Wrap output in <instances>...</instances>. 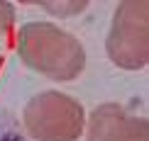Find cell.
<instances>
[{
  "mask_svg": "<svg viewBox=\"0 0 149 141\" xmlns=\"http://www.w3.org/2000/svg\"><path fill=\"white\" fill-rule=\"evenodd\" d=\"M12 24H15V8H12V3L0 0V36H8Z\"/></svg>",
  "mask_w": 149,
  "mask_h": 141,
  "instance_id": "cell-7",
  "label": "cell"
},
{
  "mask_svg": "<svg viewBox=\"0 0 149 141\" xmlns=\"http://www.w3.org/2000/svg\"><path fill=\"white\" fill-rule=\"evenodd\" d=\"M22 124L37 141H76L86 122L78 100L59 90H47L24 105Z\"/></svg>",
  "mask_w": 149,
  "mask_h": 141,
  "instance_id": "cell-2",
  "label": "cell"
},
{
  "mask_svg": "<svg viewBox=\"0 0 149 141\" xmlns=\"http://www.w3.org/2000/svg\"><path fill=\"white\" fill-rule=\"evenodd\" d=\"M22 63L52 80H73L86 68V49L73 34L49 22H27L17 34Z\"/></svg>",
  "mask_w": 149,
  "mask_h": 141,
  "instance_id": "cell-1",
  "label": "cell"
},
{
  "mask_svg": "<svg viewBox=\"0 0 149 141\" xmlns=\"http://www.w3.org/2000/svg\"><path fill=\"white\" fill-rule=\"evenodd\" d=\"M110 61L125 71H139L149 58V3L125 0L113 15V27L105 39Z\"/></svg>",
  "mask_w": 149,
  "mask_h": 141,
  "instance_id": "cell-3",
  "label": "cell"
},
{
  "mask_svg": "<svg viewBox=\"0 0 149 141\" xmlns=\"http://www.w3.org/2000/svg\"><path fill=\"white\" fill-rule=\"evenodd\" d=\"M0 141H24L17 119L5 109H0Z\"/></svg>",
  "mask_w": 149,
  "mask_h": 141,
  "instance_id": "cell-6",
  "label": "cell"
},
{
  "mask_svg": "<svg viewBox=\"0 0 149 141\" xmlns=\"http://www.w3.org/2000/svg\"><path fill=\"white\" fill-rule=\"evenodd\" d=\"M29 5H39V8H44L47 12H52V15L56 17H71V15H78V12H83L88 8V3L86 0H69V3H56V0H27Z\"/></svg>",
  "mask_w": 149,
  "mask_h": 141,
  "instance_id": "cell-5",
  "label": "cell"
},
{
  "mask_svg": "<svg viewBox=\"0 0 149 141\" xmlns=\"http://www.w3.org/2000/svg\"><path fill=\"white\" fill-rule=\"evenodd\" d=\"M149 124L117 102L95 107L88 119V141H147Z\"/></svg>",
  "mask_w": 149,
  "mask_h": 141,
  "instance_id": "cell-4",
  "label": "cell"
}]
</instances>
